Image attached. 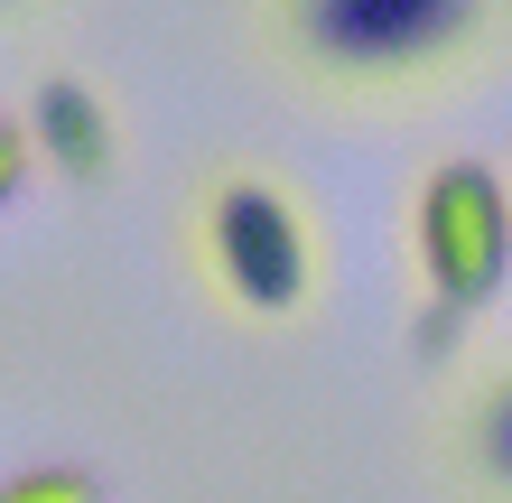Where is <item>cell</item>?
<instances>
[{
	"label": "cell",
	"mask_w": 512,
	"mask_h": 503,
	"mask_svg": "<svg viewBox=\"0 0 512 503\" xmlns=\"http://www.w3.org/2000/svg\"><path fill=\"white\" fill-rule=\"evenodd\" d=\"M475 448H485V466L512 485V382H494V401H485V420H475Z\"/></svg>",
	"instance_id": "obj_6"
},
{
	"label": "cell",
	"mask_w": 512,
	"mask_h": 503,
	"mask_svg": "<svg viewBox=\"0 0 512 503\" xmlns=\"http://www.w3.org/2000/svg\"><path fill=\"white\" fill-rule=\"evenodd\" d=\"M280 28L336 84H410L485 28V0H280Z\"/></svg>",
	"instance_id": "obj_1"
},
{
	"label": "cell",
	"mask_w": 512,
	"mask_h": 503,
	"mask_svg": "<svg viewBox=\"0 0 512 503\" xmlns=\"http://www.w3.org/2000/svg\"><path fill=\"white\" fill-rule=\"evenodd\" d=\"M205 252H215L224 299L252 308V317H289L308 299V224L261 177H224L215 187V205H205Z\"/></svg>",
	"instance_id": "obj_3"
},
{
	"label": "cell",
	"mask_w": 512,
	"mask_h": 503,
	"mask_svg": "<svg viewBox=\"0 0 512 503\" xmlns=\"http://www.w3.org/2000/svg\"><path fill=\"white\" fill-rule=\"evenodd\" d=\"M28 150H38L47 168H66V177H103L112 168V112L94 84H75V75H47L38 94H28Z\"/></svg>",
	"instance_id": "obj_4"
},
{
	"label": "cell",
	"mask_w": 512,
	"mask_h": 503,
	"mask_svg": "<svg viewBox=\"0 0 512 503\" xmlns=\"http://www.w3.org/2000/svg\"><path fill=\"white\" fill-rule=\"evenodd\" d=\"M0 503H103V485L84 466H19L0 476Z\"/></svg>",
	"instance_id": "obj_5"
},
{
	"label": "cell",
	"mask_w": 512,
	"mask_h": 503,
	"mask_svg": "<svg viewBox=\"0 0 512 503\" xmlns=\"http://www.w3.org/2000/svg\"><path fill=\"white\" fill-rule=\"evenodd\" d=\"M28 159H38V150H28V131H19V122H0V205L28 187Z\"/></svg>",
	"instance_id": "obj_7"
},
{
	"label": "cell",
	"mask_w": 512,
	"mask_h": 503,
	"mask_svg": "<svg viewBox=\"0 0 512 503\" xmlns=\"http://www.w3.org/2000/svg\"><path fill=\"white\" fill-rule=\"evenodd\" d=\"M419 271H429V317H475L512 280V196L485 159H447L419 187Z\"/></svg>",
	"instance_id": "obj_2"
}]
</instances>
